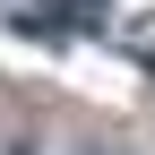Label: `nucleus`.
Wrapping results in <instances>:
<instances>
[{"instance_id": "1", "label": "nucleus", "mask_w": 155, "mask_h": 155, "mask_svg": "<svg viewBox=\"0 0 155 155\" xmlns=\"http://www.w3.org/2000/svg\"><path fill=\"white\" fill-rule=\"evenodd\" d=\"M104 17V0H43L35 9V35H61V26H95Z\"/></svg>"}]
</instances>
